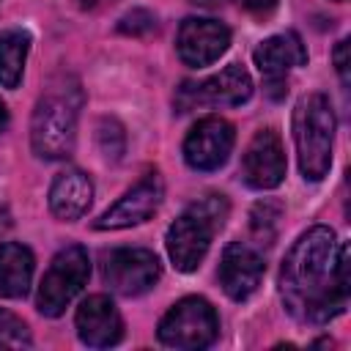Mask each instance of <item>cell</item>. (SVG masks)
Segmentation results:
<instances>
[{
	"label": "cell",
	"instance_id": "18",
	"mask_svg": "<svg viewBox=\"0 0 351 351\" xmlns=\"http://www.w3.org/2000/svg\"><path fill=\"white\" fill-rule=\"evenodd\" d=\"M27 49H30V36L19 27L3 30L0 33V85L3 88H16L25 71V60H27Z\"/></svg>",
	"mask_w": 351,
	"mask_h": 351
},
{
	"label": "cell",
	"instance_id": "12",
	"mask_svg": "<svg viewBox=\"0 0 351 351\" xmlns=\"http://www.w3.org/2000/svg\"><path fill=\"white\" fill-rule=\"evenodd\" d=\"M230 44V30L217 22V19H203V16H189L181 22L178 36H176V49L178 58L186 66H208L214 63Z\"/></svg>",
	"mask_w": 351,
	"mask_h": 351
},
{
	"label": "cell",
	"instance_id": "13",
	"mask_svg": "<svg viewBox=\"0 0 351 351\" xmlns=\"http://www.w3.org/2000/svg\"><path fill=\"white\" fill-rule=\"evenodd\" d=\"M252 58H255V66L263 74L266 88L274 99H280L285 93V74L291 69L307 63L304 44L296 33H280V36H271V38L261 41Z\"/></svg>",
	"mask_w": 351,
	"mask_h": 351
},
{
	"label": "cell",
	"instance_id": "16",
	"mask_svg": "<svg viewBox=\"0 0 351 351\" xmlns=\"http://www.w3.org/2000/svg\"><path fill=\"white\" fill-rule=\"evenodd\" d=\"M93 200V184L82 170L60 173L49 186V208L58 219H80Z\"/></svg>",
	"mask_w": 351,
	"mask_h": 351
},
{
	"label": "cell",
	"instance_id": "17",
	"mask_svg": "<svg viewBox=\"0 0 351 351\" xmlns=\"http://www.w3.org/2000/svg\"><path fill=\"white\" fill-rule=\"evenodd\" d=\"M33 280V252L25 244H0V296L22 299Z\"/></svg>",
	"mask_w": 351,
	"mask_h": 351
},
{
	"label": "cell",
	"instance_id": "15",
	"mask_svg": "<svg viewBox=\"0 0 351 351\" xmlns=\"http://www.w3.org/2000/svg\"><path fill=\"white\" fill-rule=\"evenodd\" d=\"M77 335L85 346H93V348H107V346H115L121 337H123V321H121V313L118 307L96 293V296H88L80 307H77Z\"/></svg>",
	"mask_w": 351,
	"mask_h": 351
},
{
	"label": "cell",
	"instance_id": "19",
	"mask_svg": "<svg viewBox=\"0 0 351 351\" xmlns=\"http://www.w3.org/2000/svg\"><path fill=\"white\" fill-rule=\"evenodd\" d=\"M30 343L27 326L8 310H0V348H30Z\"/></svg>",
	"mask_w": 351,
	"mask_h": 351
},
{
	"label": "cell",
	"instance_id": "21",
	"mask_svg": "<svg viewBox=\"0 0 351 351\" xmlns=\"http://www.w3.org/2000/svg\"><path fill=\"white\" fill-rule=\"evenodd\" d=\"M99 145H101V154L107 159H118L121 151H123V129L115 123V121H101L99 123Z\"/></svg>",
	"mask_w": 351,
	"mask_h": 351
},
{
	"label": "cell",
	"instance_id": "4",
	"mask_svg": "<svg viewBox=\"0 0 351 351\" xmlns=\"http://www.w3.org/2000/svg\"><path fill=\"white\" fill-rule=\"evenodd\" d=\"M335 112L324 93H307L293 107V143L299 170L307 181H321L332 165Z\"/></svg>",
	"mask_w": 351,
	"mask_h": 351
},
{
	"label": "cell",
	"instance_id": "10",
	"mask_svg": "<svg viewBox=\"0 0 351 351\" xmlns=\"http://www.w3.org/2000/svg\"><path fill=\"white\" fill-rule=\"evenodd\" d=\"M241 178L252 189H274L285 178V151L274 129H261L241 159Z\"/></svg>",
	"mask_w": 351,
	"mask_h": 351
},
{
	"label": "cell",
	"instance_id": "11",
	"mask_svg": "<svg viewBox=\"0 0 351 351\" xmlns=\"http://www.w3.org/2000/svg\"><path fill=\"white\" fill-rule=\"evenodd\" d=\"M165 197V186L162 178L156 173H148L143 181H137L115 206H110L96 222V230H121V228H132L140 225L145 219H151V214L159 208Z\"/></svg>",
	"mask_w": 351,
	"mask_h": 351
},
{
	"label": "cell",
	"instance_id": "22",
	"mask_svg": "<svg viewBox=\"0 0 351 351\" xmlns=\"http://www.w3.org/2000/svg\"><path fill=\"white\" fill-rule=\"evenodd\" d=\"M154 25H156V19H154L148 11H143V8L129 11V14H126V16L118 22L121 33H132V36H137V33H148Z\"/></svg>",
	"mask_w": 351,
	"mask_h": 351
},
{
	"label": "cell",
	"instance_id": "2",
	"mask_svg": "<svg viewBox=\"0 0 351 351\" xmlns=\"http://www.w3.org/2000/svg\"><path fill=\"white\" fill-rule=\"evenodd\" d=\"M80 85L74 77H58L41 93L30 121V145L41 159H66L77 137L80 115Z\"/></svg>",
	"mask_w": 351,
	"mask_h": 351
},
{
	"label": "cell",
	"instance_id": "5",
	"mask_svg": "<svg viewBox=\"0 0 351 351\" xmlns=\"http://www.w3.org/2000/svg\"><path fill=\"white\" fill-rule=\"evenodd\" d=\"M88 274H90V261L82 247L71 244V247L60 250L52 258V263L38 285V310L49 318L63 315L66 307L74 302V296L88 282Z\"/></svg>",
	"mask_w": 351,
	"mask_h": 351
},
{
	"label": "cell",
	"instance_id": "20",
	"mask_svg": "<svg viewBox=\"0 0 351 351\" xmlns=\"http://www.w3.org/2000/svg\"><path fill=\"white\" fill-rule=\"evenodd\" d=\"M277 219H280V206L277 203H258L252 211V230L258 239H263L266 244H271L274 233H277Z\"/></svg>",
	"mask_w": 351,
	"mask_h": 351
},
{
	"label": "cell",
	"instance_id": "25",
	"mask_svg": "<svg viewBox=\"0 0 351 351\" xmlns=\"http://www.w3.org/2000/svg\"><path fill=\"white\" fill-rule=\"evenodd\" d=\"M8 228H11V214L5 206H0V239L8 233Z\"/></svg>",
	"mask_w": 351,
	"mask_h": 351
},
{
	"label": "cell",
	"instance_id": "27",
	"mask_svg": "<svg viewBox=\"0 0 351 351\" xmlns=\"http://www.w3.org/2000/svg\"><path fill=\"white\" fill-rule=\"evenodd\" d=\"M80 3V8H96L99 3H104V0H77Z\"/></svg>",
	"mask_w": 351,
	"mask_h": 351
},
{
	"label": "cell",
	"instance_id": "24",
	"mask_svg": "<svg viewBox=\"0 0 351 351\" xmlns=\"http://www.w3.org/2000/svg\"><path fill=\"white\" fill-rule=\"evenodd\" d=\"M241 8H247V11H252V14H266V11H271L274 5H277V0H236Z\"/></svg>",
	"mask_w": 351,
	"mask_h": 351
},
{
	"label": "cell",
	"instance_id": "9",
	"mask_svg": "<svg viewBox=\"0 0 351 351\" xmlns=\"http://www.w3.org/2000/svg\"><path fill=\"white\" fill-rule=\"evenodd\" d=\"M233 143H236L233 126L219 115H208V118H200L192 126V132L186 134L184 159L192 170L208 173V170H217L228 162Z\"/></svg>",
	"mask_w": 351,
	"mask_h": 351
},
{
	"label": "cell",
	"instance_id": "3",
	"mask_svg": "<svg viewBox=\"0 0 351 351\" xmlns=\"http://www.w3.org/2000/svg\"><path fill=\"white\" fill-rule=\"evenodd\" d=\"M228 219V200L222 195H206L195 200L170 228H167V255L178 271H195L208 247L214 233Z\"/></svg>",
	"mask_w": 351,
	"mask_h": 351
},
{
	"label": "cell",
	"instance_id": "23",
	"mask_svg": "<svg viewBox=\"0 0 351 351\" xmlns=\"http://www.w3.org/2000/svg\"><path fill=\"white\" fill-rule=\"evenodd\" d=\"M335 66H337V74H340L343 85H348V41L346 38L335 47Z\"/></svg>",
	"mask_w": 351,
	"mask_h": 351
},
{
	"label": "cell",
	"instance_id": "7",
	"mask_svg": "<svg viewBox=\"0 0 351 351\" xmlns=\"http://www.w3.org/2000/svg\"><path fill=\"white\" fill-rule=\"evenodd\" d=\"M162 277L159 258L151 250L123 247L104 258V280L121 296H140L151 291Z\"/></svg>",
	"mask_w": 351,
	"mask_h": 351
},
{
	"label": "cell",
	"instance_id": "14",
	"mask_svg": "<svg viewBox=\"0 0 351 351\" xmlns=\"http://www.w3.org/2000/svg\"><path fill=\"white\" fill-rule=\"evenodd\" d=\"M263 271H266V263L261 252L244 241H233L225 247L219 261V285L230 299L244 302L258 291Z\"/></svg>",
	"mask_w": 351,
	"mask_h": 351
},
{
	"label": "cell",
	"instance_id": "8",
	"mask_svg": "<svg viewBox=\"0 0 351 351\" xmlns=\"http://www.w3.org/2000/svg\"><path fill=\"white\" fill-rule=\"evenodd\" d=\"M252 96V80L241 63L225 66L219 74L203 80L200 85H184L178 90V112L192 110L195 104H219V107H236L244 104Z\"/></svg>",
	"mask_w": 351,
	"mask_h": 351
},
{
	"label": "cell",
	"instance_id": "6",
	"mask_svg": "<svg viewBox=\"0 0 351 351\" xmlns=\"http://www.w3.org/2000/svg\"><path fill=\"white\" fill-rule=\"evenodd\" d=\"M219 329L217 313L206 299L197 296H186L181 302H176L167 315L159 321V340L170 348H181V351H195V348H206L214 343Z\"/></svg>",
	"mask_w": 351,
	"mask_h": 351
},
{
	"label": "cell",
	"instance_id": "26",
	"mask_svg": "<svg viewBox=\"0 0 351 351\" xmlns=\"http://www.w3.org/2000/svg\"><path fill=\"white\" fill-rule=\"evenodd\" d=\"M8 126V110H5V104L0 101V132Z\"/></svg>",
	"mask_w": 351,
	"mask_h": 351
},
{
	"label": "cell",
	"instance_id": "1",
	"mask_svg": "<svg viewBox=\"0 0 351 351\" xmlns=\"http://www.w3.org/2000/svg\"><path fill=\"white\" fill-rule=\"evenodd\" d=\"M280 296L288 313L307 324L340 315L348 299V247L335 230L315 225L288 250L280 269Z\"/></svg>",
	"mask_w": 351,
	"mask_h": 351
}]
</instances>
